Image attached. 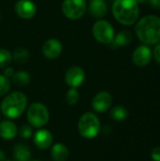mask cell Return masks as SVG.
I'll use <instances>...</instances> for the list:
<instances>
[{"instance_id": "6da1fadb", "label": "cell", "mask_w": 160, "mask_h": 161, "mask_svg": "<svg viewBox=\"0 0 160 161\" xmlns=\"http://www.w3.org/2000/svg\"><path fill=\"white\" fill-rule=\"evenodd\" d=\"M136 34L145 44H155L160 40V18L148 15L141 18L135 27Z\"/></svg>"}, {"instance_id": "7a4b0ae2", "label": "cell", "mask_w": 160, "mask_h": 161, "mask_svg": "<svg viewBox=\"0 0 160 161\" xmlns=\"http://www.w3.org/2000/svg\"><path fill=\"white\" fill-rule=\"evenodd\" d=\"M112 13L122 25H131L139 18V3L137 0H115L112 5Z\"/></svg>"}, {"instance_id": "3957f363", "label": "cell", "mask_w": 160, "mask_h": 161, "mask_svg": "<svg viewBox=\"0 0 160 161\" xmlns=\"http://www.w3.org/2000/svg\"><path fill=\"white\" fill-rule=\"evenodd\" d=\"M27 106V98L21 92L8 94L2 101L0 108L4 116L8 119H17L25 111Z\"/></svg>"}, {"instance_id": "277c9868", "label": "cell", "mask_w": 160, "mask_h": 161, "mask_svg": "<svg viewBox=\"0 0 160 161\" xmlns=\"http://www.w3.org/2000/svg\"><path fill=\"white\" fill-rule=\"evenodd\" d=\"M100 120L91 112L84 113L78 122V131L86 139H93L100 132Z\"/></svg>"}, {"instance_id": "5b68a950", "label": "cell", "mask_w": 160, "mask_h": 161, "mask_svg": "<svg viewBox=\"0 0 160 161\" xmlns=\"http://www.w3.org/2000/svg\"><path fill=\"white\" fill-rule=\"evenodd\" d=\"M49 116L48 108L41 103H32L27 108V121L33 127L40 128L44 126L49 121Z\"/></svg>"}, {"instance_id": "8992f818", "label": "cell", "mask_w": 160, "mask_h": 161, "mask_svg": "<svg viewBox=\"0 0 160 161\" xmlns=\"http://www.w3.org/2000/svg\"><path fill=\"white\" fill-rule=\"evenodd\" d=\"M92 34L96 41L101 43H111L114 39V28L112 25L106 20H99L92 26Z\"/></svg>"}, {"instance_id": "52a82bcc", "label": "cell", "mask_w": 160, "mask_h": 161, "mask_svg": "<svg viewBox=\"0 0 160 161\" xmlns=\"http://www.w3.org/2000/svg\"><path fill=\"white\" fill-rule=\"evenodd\" d=\"M64 16L71 20L81 18L87 10V3L85 0H64L61 6Z\"/></svg>"}, {"instance_id": "ba28073f", "label": "cell", "mask_w": 160, "mask_h": 161, "mask_svg": "<svg viewBox=\"0 0 160 161\" xmlns=\"http://www.w3.org/2000/svg\"><path fill=\"white\" fill-rule=\"evenodd\" d=\"M85 80V72L79 66L70 67L65 74V82L71 88L77 89Z\"/></svg>"}, {"instance_id": "9c48e42d", "label": "cell", "mask_w": 160, "mask_h": 161, "mask_svg": "<svg viewBox=\"0 0 160 161\" xmlns=\"http://www.w3.org/2000/svg\"><path fill=\"white\" fill-rule=\"evenodd\" d=\"M14 9L16 14L25 20L31 19L37 12V8L32 0H18L15 3Z\"/></svg>"}, {"instance_id": "30bf717a", "label": "cell", "mask_w": 160, "mask_h": 161, "mask_svg": "<svg viewBox=\"0 0 160 161\" xmlns=\"http://www.w3.org/2000/svg\"><path fill=\"white\" fill-rule=\"evenodd\" d=\"M112 104V96L108 92H98L92 99L91 106L92 108L99 113L107 111Z\"/></svg>"}, {"instance_id": "8fae6325", "label": "cell", "mask_w": 160, "mask_h": 161, "mask_svg": "<svg viewBox=\"0 0 160 161\" xmlns=\"http://www.w3.org/2000/svg\"><path fill=\"white\" fill-rule=\"evenodd\" d=\"M62 53V43L55 38L47 40L42 45V54L48 59L58 58Z\"/></svg>"}, {"instance_id": "7c38bea8", "label": "cell", "mask_w": 160, "mask_h": 161, "mask_svg": "<svg viewBox=\"0 0 160 161\" xmlns=\"http://www.w3.org/2000/svg\"><path fill=\"white\" fill-rule=\"evenodd\" d=\"M152 58L151 49L146 45H141L139 46L132 55V60L135 63V65L139 67H145L147 66Z\"/></svg>"}, {"instance_id": "4fadbf2b", "label": "cell", "mask_w": 160, "mask_h": 161, "mask_svg": "<svg viewBox=\"0 0 160 161\" xmlns=\"http://www.w3.org/2000/svg\"><path fill=\"white\" fill-rule=\"evenodd\" d=\"M34 143L40 149H47L53 143V136L47 129H40L34 135Z\"/></svg>"}, {"instance_id": "5bb4252c", "label": "cell", "mask_w": 160, "mask_h": 161, "mask_svg": "<svg viewBox=\"0 0 160 161\" xmlns=\"http://www.w3.org/2000/svg\"><path fill=\"white\" fill-rule=\"evenodd\" d=\"M18 133L17 126L11 121H3L0 123V137L4 140H12Z\"/></svg>"}, {"instance_id": "9a60e30c", "label": "cell", "mask_w": 160, "mask_h": 161, "mask_svg": "<svg viewBox=\"0 0 160 161\" xmlns=\"http://www.w3.org/2000/svg\"><path fill=\"white\" fill-rule=\"evenodd\" d=\"M89 10L91 15L96 18H102L107 14L108 6L105 0H91Z\"/></svg>"}, {"instance_id": "2e32d148", "label": "cell", "mask_w": 160, "mask_h": 161, "mask_svg": "<svg viewBox=\"0 0 160 161\" xmlns=\"http://www.w3.org/2000/svg\"><path fill=\"white\" fill-rule=\"evenodd\" d=\"M51 156L54 161H66L69 158V150L63 143H56L52 146Z\"/></svg>"}, {"instance_id": "e0dca14e", "label": "cell", "mask_w": 160, "mask_h": 161, "mask_svg": "<svg viewBox=\"0 0 160 161\" xmlns=\"http://www.w3.org/2000/svg\"><path fill=\"white\" fill-rule=\"evenodd\" d=\"M13 157L15 161H30L31 153L26 145L19 143L14 147Z\"/></svg>"}, {"instance_id": "ac0fdd59", "label": "cell", "mask_w": 160, "mask_h": 161, "mask_svg": "<svg viewBox=\"0 0 160 161\" xmlns=\"http://www.w3.org/2000/svg\"><path fill=\"white\" fill-rule=\"evenodd\" d=\"M132 33L128 30H122L120 31L116 36H114V39L112 41V42L116 45V46H126L128 45L131 41H132Z\"/></svg>"}, {"instance_id": "d6986e66", "label": "cell", "mask_w": 160, "mask_h": 161, "mask_svg": "<svg viewBox=\"0 0 160 161\" xmlns=\"http://www.w3.org/2000/svg\"><path fill=\"white\" fill-rule=\"evenodd\" d=\"M30 79H31L30 75L26 71H18V72H15L14 75L11 77L12 82L16 86H19V87H24V86L28 85L29 82H30Z\"/></svg>"}, {"instance_id": "ffe728a7", "label": "cell", "mask_w": 160, "mask_h": 161, "mask_svg": "<svg viewBox=\"0 0 160 161\" xmlns=\"http://www.w3.org/2000/svg\"><path fill=\"white\" fill-rule=\"evenodd\" d=\"M11 54H12V60H14L18 64H24L29 58V52L23 47L16 48Z\"/></svg>"}, {"instance_id": "44dd1931", "label": "cell", "mask_w": 160, "mask_h": 161, "mask_svg": "<svg viewBox=\"0 0 160 161\" xmlns=\"http://www.w3.org/2000/svg\"><path fill=\"white\" fill-rule=\"evenodd\" d=\"M110 116L115 121H124L128 116L127 109L123 106H116L110 111Z\"/></svg>"}, {"instance_id": "7402d4cb", "label": "cell", "mask_w": 160, "mask_h": 161, "mask_svg": "<svg viewBox=\"0 0 160 161\" xmlns=\"http://www.w3.org/2000/svg\"><path fill=\"white\" fill-rule=\"evenodd\" d=\"M12 61V54L7 49H0V69L9 66Z\"/></svg>"}, {"instance_id": "603a6c76", "label": "cell", "mask_w": 160, "mask_h": 161, "mask_svg": "<svg viewBox=\"0 0 160 161\" xmlns=\"http://www.w3.org/2000/svg\"><path fill=\"white\" fill-rule=\"evenodd\" d=\"M79 100V92L75 88H71L66 93V102L69 105H75Z\"/></svg>"}, {"instance_id": "cb8c5ba5", "label": "cell", "mask_w": 160, "mask_h": 161, "mask_svg": "<svg viewBox=\"0 0 160 161\" xmlns=\"http://www.w3.org/2000/svg\"><path fill=\"white\" fill-rule=\"evenodd\" d=\"M10 89V81L4 75H0V96L6 95Z\"/></svg>"}, {"instance_id": "d4e9b609", "label": "cell", "mask_w": 160, "mask_h": 161, "mask_svg": "<svg viewBox=\"0 0 160 161\" xmlns=\"http://www.w3.org/2000/svg\"><path fill=\"white\" fill-rule=\"evenodd\" d=\"M19 134L23 139H29L32 135V128L28 125H24L19 130Z\"/></svg>"}, {"instance_id": "484cf974", "label": "cell", "mask_w": 160, "mask_h": 161, "mask_svg": "<svg viewBox=\"0 0 160 161\" xmlns=\"http://www.w3.org/2000/svg\"><path fill=\"white\" fill-rule=\"evenodd\" d=\"M151 158L154 161H160V147H155L152 150Z\"/></svg>"}, {"instance_id": "4316f807", "label": "cell", "mask_w": 160, "mask_h": 161, "mask_svg": "<svg viewBox=\"0 0 160 161\" xmlns=\"http://www.w3.org/2000/svg\"><path fill=\"white\" fill-rule=\"evenodd\" d=\"M14 73H15V71H14V69L12 68V67H10V66H8V67H6L5 69H4V75L5 76H7L8 78H11L12 77V75H14Z\"/></svg>"}, {"instance_id": "83f0119b", "label": "cell", "mask_w": 160, "mask_h": 161, "mask_svg": "<svg viewBox=\"0 0 160 161\" xmlns=\"http://www.w3.org/2000/svg\"><path fill=\"white\" fill-rule=\"evenodd\" d=\"M154 57L157 60V62L160 64V44H157L154 49Z\"/></svg>"}, {"instance_id": "f1b7e54d", "label": "cell", "mask_w": 160, "mask_h": 161, "mask_svg": "<svg viewBox=\"0 0 160 161\" xmlns=\"http://www.w3.org/2000/svg\"><path fill=\"white\" fill-rule=\"evenodd\" d=\"M149 3L154 8L160 9V0H150Z\"/></svg>"}, {"instance_id": "f546056e", "label": "cell", "mask_w": 160, "mask_h": 161, "mask_svg": "<svg viewBox=\"0 0 160 161\" xmlns=\"http://www.w3.org/2000/svg\"><path fill=\"white\" fill-rule=\"evenodd\" d=\"M0 161H6V155L1 150H0Z\"/></svg>"}, {"instance_id": "4dcf8cb0", "label": "cell", "mask_w": 160, "mask_h": 161, "mask_svg": "<svg viewBox=\"0 0 160 161\" xmlns=\"http://www.w3.org/2000/svg\"><path fill=\"white\" fill-rule=\"evenodd\" d=\"M150 0H137L138 3H141V4H146V3H149Z\"/></svg>"}, {"instance_id": "1f68e13d", "label": "cell", "mask_w": 160, "mask_h": 161, "mask_svg": "<svg viewBox=\"0 0 160 161\" xmlns=\"http://www.w3.org/2000/svg\"><path fill=\"white\" fill-rule=\"evenodd\" d=\"M0 19H1V16H0Z\"/></svg>"}, {"instance_id": "d6a6232c", "label": "cell", "mask_w": 160, "mask_h": 161, "mask_svg": "<svg viewBox=\"0 0 160 161\" xmlns=\"http://www.w3.org/2000/svg\"><path fill=\"white\" fill-rule=\"evenodd\" d=\"M30 161H31V160H30Z\"/></svg>"}]
</instances>
